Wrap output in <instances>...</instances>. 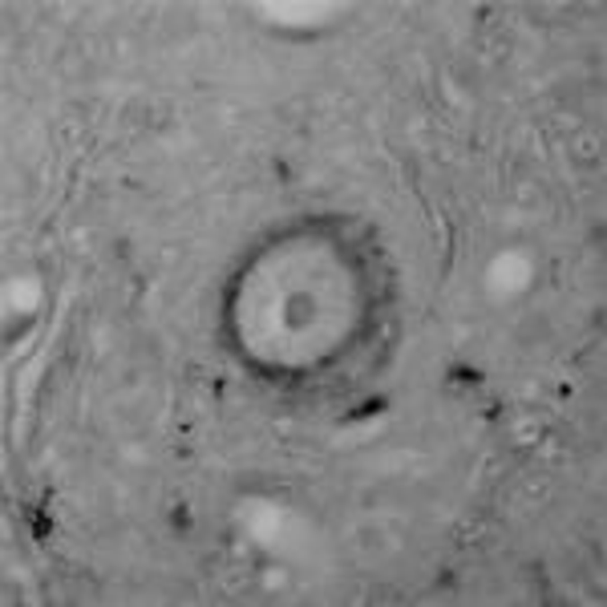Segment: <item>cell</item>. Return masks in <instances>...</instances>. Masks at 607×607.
Wrapping results in <instances>:
<instances>
[{"label":"cell","instance_id":"3","mask_svg":"<svg viewBox=\"0 0 607 607\" xmlns=\"http://www.w3.org/2000/svg\"><path fill=\"white\" fill-rule=\"evenodd\" d=\"M8 304H16V308H32V304H37V280L8 283Z\"/></svg>","mask_w":607,"mask_h":607},{"label":"cell","instance_id":"2","mask_svg":"<svg viewBox=\"0 0 607 607\" xmlns=\"http://www.w3.org/2000/svg\"><path fill=\"white\" fill-rule=\"evenodd\" d=\"M272 21H288V24H308V21H320L328 13V4H267L263 8Z\"/></svg>","mask_w":607,"mask_h":607},{"label":"cell","instance_id":"1","mask_svg":"<svg viewBox=\"0 0 607 607\" xmlns=\"http://www.w3.org/2000/svg\"><path fill=\"white\" fill-rule=\"evenodd\" d=\"M526 283H531V263H526V255L506 251V255L494 259V267H490V291L510 296V291H522Z\"/></svg>","mask_w":607,"mask_h":607}]
</instances>
